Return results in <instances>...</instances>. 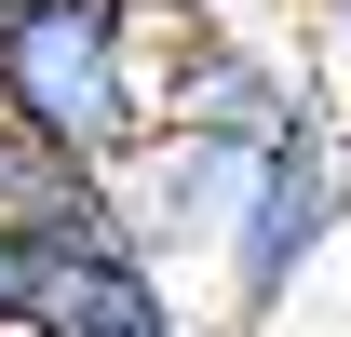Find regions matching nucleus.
Listing matches in <instances>:
<instances>
[{"instance_id":"f257e3e1","label":"nucleus","mask_w":351,"mask_h":337,"mask_svg":"<svg viewBox=\"0 0 351 337\" xmlns=\"http://www.w3.org/2000/svg\"><path fill=\"white\" fill-rule=\"evenodd\" d=\"M176 0H0V108L68 175H122L149 149V68Z\"/></svg>"},{"instance_id":"f03ea898","label":"nucleus","mask_w":351,"mask_h":337,"mask_svg":"<svg viewBox=\"0 0 351 337\" xmlns=\"http://www.w3.org/2000/svg\"><path fill=\"white\" fill-rule=\"evenodd\" d=\"M351 229V108L311 82V108L270 135L243 189H230V229H217V284H230V337H270L298 310V284L338 256Z\"/></svg>"},{"instance_id":"7ed1b4c3","label":"nucleus","mask_w":351,"mask_h":337,"mask_svg":"<svg viewBox=\"0 0 351 337\" xmlns=\"http://www.w3.org/2000/svg\"><path fill=\"white\" fill-rule=\"evenodd\" d=\"M311 108V68L230 14H176L162 27V68H149V135H189L217 162H257L270 135Z\"/></svg>"},{"instance_id":"20e7f679","label":"nucleus","mask_w":351,"mask_h":337,"mask_svg":"<svg viewBox=\"0 0 351 337\" xmlns=\"http://www.w3.org/2000/svg\"><path fill=\"white\" fill-rule=\"evenodd\" d=\"M230 189H243V162H217V149H189V135H149L122 175H108V216H122V243L135 256H217V229H230Z\"/></svg>"},{"instance_id":"39448f33","label":"nucleus","mask_w":351,"mask_h":337,"mask_svg":"<svg viewBox=\"0 0 351 337\" xmlns=\"http://www.w3.org/2000/svg\"><path fill=\"white\" fill-rule=\"evenodd\" d=\"M27 337H203V310L176 297V270H162V256L95 243V256H68V270L41 284Z\"/></svg>"},{"instance_id":"423d86ee","label":"nucleus","mask_w":351,"mask_h":337,"mask_svg":"<svg viewBox=\"0 0 351 337\" xmlns=\"http://www.w3.org/2000/svg\"><path fill=\"white\" fill-rule=\"evenodd\" d=\"M122 243V216H108V175H82V189H54L41 216H0V337H27V310H41V284L68 270V256Z\"/></svg>"},{"instance_id":"0eeeda50","label":"nucleus","mask_w":351,"mask_h":337,"mask_svg":"<svg viewBox=\"0 0 351 337\" xmlns=\"http://www.w3.org/2000/svg\"><path fill=\"white\" fill-rule=\"evenodd\" d=\"M54 189H82V175H68V162H41V149L14 135V108H0V216H41Z\"/></svg>"},{"instance_id":"6e6552de","label":"nucleus","mask_w":351,"mask_h":337,"mask_svg":"<svg viewBox=\"0 0 351 337\" xmlns=\"http://www.w3.org/2000/svg\"><path fill=\"white\" fill-rule=\"evenodd\" d=\"M311 41H324V68L351 82V0H311Z\"/></svg>"}]
</instances>
